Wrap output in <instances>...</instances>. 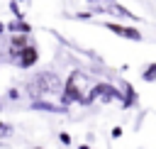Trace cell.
I'll return each mask as SVG.
<instances>
[{"instance_id":"obj_14","label":"cell","mask_w":156,"mask_h":149,"mask_svg":"<svg viewBox=\"0 0 156 149\" xmlns=\"http://www.w3.org/2000/svg\"><path fill=\"white\" fill-rule=\"evenodd\" d=\"M2 32H5V24H2V22H0V34H2Z\"/></svg>"},{"instance_id":"obj_3","label":"cell","mask_w":156,"mask_h":149,"mask_svg":"<svg viewBox=\"0 0 156 149\" xmlns=\"http://www.w3.org/2000/svg\"><path fill=\"white\" fill-rule=\"evenodd\" d=\"M12 61H15L20 68H29V66H34V64L39 61V51H37L34 44H29V46H24L22 51L12 54Z\"/></svg>"},{"instance_id":"obj_15","label":"cell","mask_w":156,"mask_h":149,"mask_svg":"<svg viewBox=\"0 0 156 149\" xmlns=\"http://www.w3.org/2000/svg\"><path fill=\"white\" fill-rule=\"evenodd\" d=\"M88 2H98V0H88Z\"/></svg>"},{"instance_id":"obj_1","label":"cell","mask_w":156,"mask_h":149,"mask_svg":"<svg viewBox=\"0 0 156 149\" xmlns=\"http://www.w3.org/2000/svg\"><path fill=\"white\" fill-rule=\"evenodd\" d=\"M29 88H32L34 98H46V95H58L63 90V83L54 71H41V73L34 76Z\"/></svg>"},{"instance_id":"obj_11","label":"cell","mask_w":156,"mask_h":149,"mask_svg":"<svg viewBox=\"0 0 156 149\" xmlns=\"http://www.w3.org/2000/svg\"><path fill=\"white\" fill-rule=\"evenodd\" d=\"M58 139H61V144H71V134L68 132H58Z\"/></svg>"},{"instance_id":"obj_9","label":"cell","mask_w":156,"mask_h":149,"mask_svg":"<svg viewBox=\"0 0 156 149\" xmlns=\"http://www.w3.org/2000/svg\"><path fill=\"white\" fill-rule=\"evenodd\" d=\"M10 134H12V127H10L7 122H0V139H2V137H10Z\"/></svg>"},{"instance_id":"obj_8","label":"cell","mask_w":156,"mask_h":149,"mask_svg":"<svg viewBox=\"0 0 156 149\" xmlns=\"http://www.w3.org/2000/svg\"><path fill=\"white\" fill-rule=\"evenodd\" d=\"M141 78H144L146 83H154V81H156V61H154V64H149V66L144 68V73H141Z\"/></svg>"},{"instance_id":"obj_2","label":"cell","mask_w":156,"mask_h":149,"mask_svg":"<svg viewBox=\"0 0 156 149\" xmlns=\"http://www.w3.org/2000/svg\"><path fill=\"white\" fill-rule=\"evenodd\" d=\"M78 76L80 73H71L68 76V81L63 83V95H61V100H63V105H71V103H83L85 105V95L78 90Z\"/></svg>"},{"instance_id":"obj_4","label":"cell","mask_w":156,"mask_h":149,"mask_svg":"<svg viewBox=\"0 0 156 149\" xmlns=\"http://www.w3.org/2000/svg\"><path fill=\"white\" fill-rule=\"evenodd\" d=\"M105 27H107L110 32H115V34L124 37V39H132V42H141V39H144L139 29H134V27H127V24H117V22H105Z\"/></svg>"},{"instance_id":"obj_16","label":"cell","mask_w":156,"mask_h":149,"mask_svg":"<svg viewBox=\"0 0 156 149\" xmlns=\"http://www.w3.org/2000/svg\"><path fill=\"white\" fill-rule=\"evenodd\" d=\"M34 149H39V147H34Z\"/></svg>"},{"instance_id":"obj_5","label":"cell","mask_w":156,"mask_h":149,"mask_svg":"<svg viewBox=\"0 0 156 149\" xmlns=\"http://www.w3.org/2000/svg\"><path fill=\"white\" fill-rule=\"evenodd\" d=\"M136 103H139V95L132 88V83H122V105L124 107H134Z\"/></svg>"},{"instance_id":"obj_13","label":"cell","mask_w":156,"mask_h":149,"mask_svg":"<svg viewBox=\"0 0 156 149\" xmlns=\"http://www.w3.org/2000/svg\"><path fill=\"white\" fill-rule=\"evenodd\" d=\"M78 149H90V147H88V144H80V147H78Z\"/></svg>"},{"instance_id":"obj_7","label":"cell","mask_w":156,"mask_h":149,"mask_svg":"<svg viewBox=\"0 0 156 149\" xmlns=\"http://www.w3.org/2000/svg\"><path fill=\"white\" fill-rule=\"evenodd\" d=\"M7 29H10V32H17V34H29V32H32V24L24 22V20H15V22L7 24Z\"/></svg>"},{"instance_id":"obj_6","label":"cell","mask_w":156,"mask_h":149,"mask_svg":"<svg viewBox=\"0 0 156 149\" xmlns=\"http://www.w3.org/2000/svg\"><path fill=\"white\" fill-rule=\"evenodd\" d=\"M24 46H29V34H12L10 37V56L22 51Z\"/></svg>"},{"instance_id":"obj_12","label":"cell","mask_w":156,"mask_h":149,"mask_svg":"<svg viewBox=\"0 0 156 149\" xmlns=\"http://www.w3.org/2000/svg\"><path fill=\"white\" fill-rule=\"evenodd\" d=\"M119 137H122V127H115L112 129V139H119Z\"/></svg>"},{"instance_id":"obj_10","label":"cell","mask_w":156,"mask_h":149,"mask_svg":"<svg viewBox=\"0 0 156 149\" xmlns=\"http://www.w3.org/2000/svg\"><path fill=\"white\" fill-rule=\"evenodd\" d=\"M7 100H20V90L17 88H10L7 90Z\"/></svg>"}]
</instances>
